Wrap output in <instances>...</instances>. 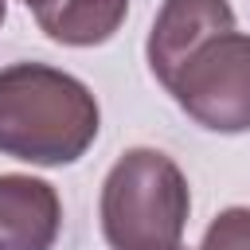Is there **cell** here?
<instances>
[{"label": "cell", "mask_w": 250, "mask_h": 250, "mask_svg": "<svg viewBox=\"0 0 250 250\" xmlns=\"http://www.w3.org/2000/svg\"><path fill=\"white\" fill-rule=\"evenodd\" d=\"M129 0H47L35 8L39 27L62 47H98L125 23Z\"/></svg>", "instance_id": "8992f818"}, {"label": "cell", "mask_w": 250, "mask_h": 250, "mask_svg": "<svg viewBox=\"0 0 250 250\" xmlns=\"http://www.w3.org/2000/svg\"><path fill=\"white\" fill-rule=\"evenodd\" d=\"M234 31V8L227 0H164L148 31V70L168 90L176 70L215 35Z\"/></svg>", "instance_id": "277c9868"}, {"label": "cell", "mask_w": 250, "mask_h": 250, "mask_svg": "<svg viewBox=\"0 0 250 250\" xmlns=\"http://www.w3.org/2000/svg\"><path fill=\"white\" fill-rule=\"evenodd\" d=\"M199 250H250V207H227L211 219Z\"/></svg>", "instance_id": "52a82bcc"}, {"label": "cell", "mask_w": 250, "mask_h": 250, "mask_svg": "<svg viewBox=\"0 0 250 250\" xmlns=\"http://www.w3.org/2000/svg\"><path fill=\"white\" fill-rule=\"evenodd\" d=\"M23 4H27L31 12H35V8H39V4H47V0H23Z\"/></svg>", "instance_id": "9c48e42d"}, {"label": "cell", "mask_w": 250, "mask_h": 250, "mask_svg": "<svg viewBox=\"0 0 250 250\" xmlns=\"http://www.w3.org/2000/svg\"><path fill=\"white\" fill-rule=\"evenodd\" d=\"M62 227L59 191L47 180L0 176V250H51Z\"/></svg>", "instance_id": "5b68a950"}, {"label": "cell", "mask_w": 250, "mask_h": 250, "mask_svg": "<svg viewBox=\"0 0 250 250\" xmlns=\"http://www.w3.org/2000/svg\"><path fill=\"white\" fill-rule=\"evenodd\" d=\"M191 191L160 148H129L102 184V234L113 250H180Z\"/></svg>", "instance_id": "7a4b0ae2"}, {"label": "cell", "mask_w": 250, "mask_h": 250, "mask_svg": "<svg viewBox=\"0 0 250 250\" xmlns=\"http://www.w3.org/2000/svg\"><path fill=\"white\" fill-rule=\"evenodd\" d=\"M176 105L211 133H250V35L207 39L168 82Z\"/></svg>", "instance_id": "3957f363"}, {"label": "cell", "mask_w": 250, "mask_h": 250, "mask_svg": "<svg viewBox=\"0 0 250 250\" xmlns=\"http://www.w3.org/2000/svg\"><path fill=\"white\" fill-rule=\"evenodd\" d=\"M102 125L98 102L66 70L12 62L0 70V152L23 164L59 168L86 156Z\"/></svg>", "instance_id": "6da1fadb"}, {"label": "cell", "mask_w": 250, "mask_h": 250, "mask_svg": "<svg viewBox=\"0 0 250 250\" xmlns=\"http://www.w3.org/2000/svg\"><path fill=\"white\" fill-rule=\"evenodd\" d=\"M4 16H8V0H0V23H4Z\"/></svg>", "instance_id": "ba28073f"}]
</instances>
